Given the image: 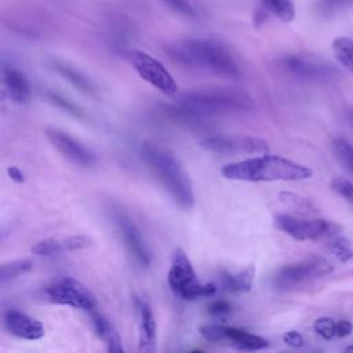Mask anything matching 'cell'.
Here are the masks:
<instances>
[{"label": "cell", "instance_id": "5", "mask_svg": "<svg viewBox=\"0 0 353 353\" xmlns=\"http://www.w3.org/2000/svg\"><path fill=\"white\" fill-rule=\"evenodd\" d=\"M167 281L171 291L185 301L210 298L216 292L214 284H201L197 280L193 265L182 248H176L172 254Z\"/></svg>", "mask_w": 353, "mask_h": 353}, {"label": "cell", "instance_id": "6", "mask_svg": "<svg viewBox=\"0 0 353 353\" xmlns=\"http://www.w3.org/2000/svg\"><path fill=\"white\" fill-rule=\"evenodd\" d=\"M332 265L324 258H307L305 261L285 265L273 276V285L280 290H290L307 281L324 277L332 272Z\"/></svg>", "mask_w": 353, "mask_h": 353}, {"label": "cell", "instance_id": "34", "mask_svg": "<svg viewBox=\"0 0 353 353\" xmlns=\"http://www.w3.org/2000/svg\"><path fill=\"white\" fill-rule=\"evenodd\" d=\"M353 330V324L349 320H339L336 323V336L345 338Z\"/></svg>", "mask_w": 353, "mask_h": 353}, {"label": "cell", "instance_id": "28", "mask_svg": "<svg viewBox=\"0 0 353 353\" xmlns=\"http://www.w3.org/2000/svg\"><path fill=\"white\" fill-rule=\"evenodd\" d=\"M330 186L332 192H335L336 194H339L341 197L353 204V183L347 178L334 176Z\"/></svg>", "mask_w": 353, "mask_h": 353}, {"label": "cell", "instance_id": "14", "mask_svg": "<svg viewBox=\"0 0 353 353\" xmlns=\"http://www.w3.org/2000/svg\"><path fill=\"white\" fill-rule=\"evenodd\" d=\"M284 66L291 74L296 76L298 79L313 81L331 79L336 73L331 65L305 55H291L285 58Z\"/></svg>", "mask_w": 353, "mask_h": 353}, {"label": "cell", "instance_id": "30", "mask_svg": "<svg viewBox=\"0 0 353 353\" xmlns=\"http://www.w3.org/2000/svg\"><path fill=\"white\" fill-rule=\"evenodd\" d=\"M167 7H170L171 10H174L175 12H179L185 17H190L194 18L196 17V11L194 8L190 6V3L188 0H161Z\"/></svg>", "mask_w": 353, "mask_h": 353}, {"label": "cell", "instance_id": "31", "mask_svg": "<svg viewBox=\"0 0 353 353\" xmlns=\"http://www.w3.org/2000/svg\"><path fill=\"white\" fill-rule=\"evenodd\" d=\"M208 312L212 314V316H225L226 313L230 312V306L228 302L225 301H214L208 305Z\"/></svg>", "mask_w": 353, "mask_h": 353}, {"label": "cell", "instance_id": "36", "mask_svg": "<svg viewBox=\"0 0 353 353\" xmlns=\"http://www.w3.org/2000/svg\"><path fill=\"white\" fill-rule=\"evenodd\" d=\"M7 174H8V176L12 181H15L18 183H22L25 181V175H23V172L18 167H8L7 168Z\"/></svg>", "mask_w": 353, "mask_h": 353}, {"label": "cell", "instance_id": "12", "mask_svg": "<svg viewBox=\"0 0 353 353\" xmlns=\"http://www.w3.org/2000/svg\"><path fill=\"white\" fill-rule=\"evenodd\" d=\"M112 219L116 226L117 233L120 234L125 248L132 255V258L141 265V266H149L150 265V252L148 250V245L142 237V233L139 228L135 225V222L120 210H114L112 212Z\"/></svg>", "mask_w": 353, "mask_h": 353}, {"label": "cell", "instance_id": "21", "mask_svg": "<svg viewBox=\"0 0 353 353\" xmlns=\"http://www.w3.org/2000/svg\"><path fill=\"white\" fill-rule=\"evenodd\" d=\"M52 66L63 79L70 81L76 88H79V90H81L83 92H87V94H94L95 92V87L91 83V80L87 76H84L81 72H79L77 69H74V68H72V66H69V65H66L65 62H61V61H54Z\"/></svg>", "mask_w": 353, "mask_h": 353}, {"label": "cell", "instance_id": "15", "mask_svg": "<svg viewBox=\"0 0 353 353\" xmlns=\"http://www.w3.org/2000/svg\"><path fill=\"white\" fill-rule=\"evenodd\" d=\"M4 325L10 334L21 339L36 341L44 336L43 324L17 309H8L4 313Z\"/></svg>", "mask_w": 353, "mask_h": 353}, {"label": "cell", "instance_id": "17", "mask_svg": "<svg viewBox=\"0 0 353 353\" xmlns=\"http://www.w3.org/2000/svg\"><path fill=\"white\" fill-rule=\"evenodd\" d=\"M90 239L87 236H70L63 239H46L32 247V252L40 256H51L66 251H76L87 247Z\"/></svg>", "mask_w": 353, "mask_h": 353}, {"label": "cell", "instance_id": "1", "mask_svg": "<svg viewBox=\"0 0 353 353\" xmlns=\"http://www.w3.org/2000/svg\"><path fill=\"white\" fill-rule=\"evenodd\" d=\"M252 98L232 88H208L185 92L176 102V114L188 120H204L211 116L247 113L254 110Z\"/></svg>", "mask_w": 353, "mask_h": 353}, {"label": "cell", "instance_id": "4", "mask_svg": "<svg viewBox=\"0 0 353 353\" xmlns=\"http://www.w3.org/2000/svg\"><path fill=\"white\" fill-rule=\"evenodd\" d=\"M167 51L175 62L183 66L203 69L233 80L240 77V69L232 55L214 41L188 39L171 44Z\"/></svg>", "mask_w": 353, "mask_h": 353}, {"label": "cell", "instance_id": "9", "mask_svg": "<svg viewBox=\"0 0 353 353\" xmlns=\"http://www.w3.org/2000/svg\"><path fill=\"white\" fill-rule=\"evenodd\" d=\"M199 331L208 342H228L230 346L239 350H261L269 345L268 341L259 335L221 324H205L201 325Z\"/></svg>", "mask_w": 353, "mask_h": 353}, {"label": "cell", "instance_id": "16", "mask_svg": "<svg viewBox=\"0 0 353 353\" xmlns=\"http://www.w3.org/2000/svg\"><path fill=\"white\" fill-rule=\"evenodd\" d=\"M138 314V350L141 353H153L157 341V323L150 306L142 301H137Z\"/></svg>", "mask_w": 353, "mask_h": 353}, {"label": "cell", "instance_id": "19", "mask_svg": "<svg viewBox=\"0 0 353 353\" xmlns=\"http://www.w3.org/2000/svg\"><path fill=\"white\" fill-rule=\"evenodd\" d=\"M91 319H92V324L97 331V335L106 343L108 350L114 353H121L123 352L121 339L116 328L113 327V324L102 313H98V312H92Z\"/></svg>", "mask_w": 353, "mask_h": 353}, {"label": "cell", "instance_id": "33", "mask_svg": "<svg viewBox=\"0 0 353 353\" xmlns=\"http://www.w3.org/2000/svg\"><path fill=\"white\" fill-rule=\"evenodd\" d=\"M283 341L291 347H301L303 346V342H305L303 336L298 331H287L283 335Z\"/></svg>", "mask_w": 353, "mask_h": 353}, {"label": "cell", "instance_id": "23", "mask_svg": "<svg viewBox=\"0 0 353 353\" xmlns=\"http://www.w3.org/2000/svg\"><path fill=\"white\" fill-rule=\"evenodd\" d=\"M33 269V262L30 259H17L8 263H3L0 268V281L6 284L7 281L15 280Z\"/></svg>", "mask_w": 353, "mask_h": 353}, {"label": "cell", "instance_id": "38", "mask_svg": "<svg viewBox=\"0 0 353 353\" xmlns=\"http://www.w3.org/2000/svg\"><path fill=\"white\" fill-rule=\"evenodd\" d=\"M350 116H352V121H353V110H352V113H350Z\"/></svg>", "mask_w": 353, "mask_h": 353}, {"label": "cell", "instance_id": "11", "mask_svg": "<svg viewBox=\"0 0 353 353\" xmlns=\"http://www.w3.org/2000/svg\"><path fill=\"white\" fill-rule=\"evenodd\" d=\"M274 225L281 232L296 240H316L328 236L335 230V225L323 218L303 219L290 214H279L274 218Z\"/></svg>", "mask_w": 353, "mask_h": 353}, {"label": "cell", "instance_id": "8", "mask_svg": "<svg viewBox=\"0 0 353 353\" xmlns=\"http://www.w3.org/2000/svg\"><path fill=\"white\" fill-rule=\"evenodd\" d=\"M130 59L137 73L156 90L164 95H174L176 92V81L159 59L141 50H132Z\"/></svg>", "mask_w": 353, "mask_h": 353}, {"label": "cell", "instance_id": "22", "mask_svg": "<svg viewBox=\"0 0 353 353\" xmlns=\"http://www.w3.org/2000/svg\"><path fill=\"white\" fill-rule=\"evenodd\" d=\"M332 51L336 61L353 73V39L345 36L334 39Z\"/></svg>", "mask_w": 353, "mask_h": 353}, {"label": "cell", "instance_id": "20", "mask_svg": "<svg viewBox=\"0 0 353 353\" xmlns=\"http://www.w3.org/2000/svg\"><path fill=\"white\" fill-rule=\"evenodd\" d=\"M254 276H255L254 266H248L237 273L225 272L222 274V284H223L225 290H228L233 294H244L251 290Z\"/></svg>", "mask_w": 353, "mask_h": 353}, {"label": "cell", "instance_id": "2", "mask_svg": "<svg viewBox=\"0 0 353 353\" xmlns=\"http://www.w3.org/2000/svg\"><path fill=\"white\" fill-rule=\"evenodd\" d=\"M141 159L148 170L167 190L171 199L183 210H190L194 204V192L189 174L179 160L168 149L145 142L141 146Z\"/></svg>", "mask_w": 353, "mask_h": 353}, {"label": "cell", "instance_id": "3", "mask_svg": "<svg viewBox=\"0 0 353 353\" xmlns=\"http://www.w3.org/2000/svg\"><path fill=\"white\" fill-rule=\"evenodd\" d=\"M221 172L226 179L245 182L302 181L313 174L306 165L269 153L226 164Z\"/></svg>", "mask_w": 353, "mask_h": 353}, {"label": "cell", "instance_id": "24", "mask_svg": "<svg viewBox=\"0 0 353 353\" xmlns=\"http://www.w3.org/2000/svg\"><path fill=\"white\" fill-rule=\"evenodd\" d=\"M279 200L281 201V204H284L287 208L298 212V214H313L316 212V207L313 205V203L310 200H307L306 197H302L296 193L292 192H280L279 193Z\"/></svg>", "mask_w": 353, "mask_h": 353}, {"label": "cell", "instance_id": "26", "mask_svg": "<svg viewBox=\"0 0 353 353\" xmlns=\"http://www.w3.org/2000/svg\"><path fill=\"white\" fill-rule=\"evenodd\" d=\"M262 4L283 22H291L295 17V7L291 0H262Z\"/></svg>", "mask_w": 353, "mask_h": 353}, {"label": "cell", "instance_id": "37", "mask_svg": "<svg viewBox=\"0 0 353 353\" xmlns=\"http://www.w3.org/2000/svg\"><path fill=\"white\" fill-rule=\"evenodd\" d=\"M345 350H346V352H353V346H347Z\"/></svg>", "mask_w": 353, "mask_h": 353}, {"label": "cell", "instance_id": "13", "mask_svg": "<svg viewBox=\"0 0 353 353\" xmlns=\"http://www.w3.org/2000/svg\"><path fill=\"white\" fill-rule=\"evenodd\" d=\"M46 135L51 145L73 164L85 168L92 167L95 164V154L91 150H88L84 145H81L79 141H76L73 137H70L68 132L55 127H47Z\"/></svg>", "mask_w": 353, "mask_h": 353}, {"label": "cell", "instance_id": "7", "mask_svg": "<svg viewBox=\"0 0 353 353\" xmlns=\"http://www.w3.org/2000/svg\"><path fill=\"white\" fill-rule=\"evenodd\" d=\"M48 299L58 305L70 306L73 309H81L92 312L97 307L95 295L79 280L73 277H62L46 290Z\"/></svg>", "mask_w": 353, "mask_h": 353}, {"label": "cell", "instance_id": "18", "mask_svg": "<svg viewBox=\"0 0 353 353\" xmlns=\"http://www.w3.org/2000/svg\"><path fill=\"white\" fill-rule=\"evenodd\" d=\"M3 77L11 101L18 105L28 103L30 99V87L25 76L19 70L6 66L3 69Z\"/></svg>", "mask_w": 353, "mask_h": 353}, {"label": "cell", "instance_id": "29", "mask_svg": "<svg viewBox=\"0 0 353 353\" xmlns=\"http://www.w3.org/2000/svg\"><path fill=\"white\" fill-rule=\"evenodd\" d=\"M313 330L324 339H331L336 335V323L331 317H320L313 323Z\"/></svg>", "mask_w": 353, "mask_h": 353}, {"label": "cell", "instance_id": "25", "mask_svg": "<svg viewBox=\"0 0 353 353\" xmlns=\"http://www.w3.org/2000/svg\"><path fill=\"white\" fill-rule=\"evenodd\" d=\"M332 153L342 168L353 176V145L343 138H336L332 142Z\"/></svg>", "mask_w": 353, "mask_h": 353}, {"label": "cell", "instance_id": "27", "mask_svg": "<svg viewBox=\"0 0 353 353\" xmlns=\"http://www.w3.org/2000/svg\"><path fill=\"white\" fill-rule=\"evenodd\" d=\"M328 248H330V252L332 254V256L341 263H345L353 258V248H352L349 240L345 237L334 239L330 243Z\"/></svg>", "mask_w": 353, "mask_h": 353}, {"label": "cell", "instance_id": "32", "mask_svg": "<svg viewBox=\"0 0 353 353\" xmlns=\"http://www.w3.org/2000/svg\"><path fill=\"white\" fill-rule=\"evenodd\" d=\"M48 98H50V101H52V102H54V103H57L58 106H62V108H65L68 112H72V113H73V114H76V116H79V114H80L79 109H77L74 105H72L69 101H66L65 98L59 97L58 94L50 92V94H48Z\"/></svg>", "mask_w": 353, "mask_h": 353}, {"label": "cell", "instance_id": "35", "mask_svg": "<svg viewBox=\"0 0 353 353\" xmlns=\"http://www.w3.org/2000/svg\"><path fill=\"white\" fill-rule=\"evenodd\" d=\"M350 1H353V0H324L321 4V8H324L325 11H328V10L334 11L335 8L347 6Z\"/></svg>", "mask_w": 353, "mask_h": 353}, {"label": "cell", "instance_id": "10", "mask_svg": "<svg viewBox=\"0 0 353 353\" xmlns=\"http://www.w3.org/2000/svg\"><path fill=\"white\" fill-rule=\"evenodd\" d=\"M204 149L223 154H263L269 153L266 141L250 135H212L200 143Z\"/></svg>", "mask_w": 353, "mask_h": 353}]
</instances>
